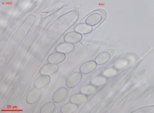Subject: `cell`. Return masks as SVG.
I'll list each match as a JSON object with an SVG mask.
<instances>
[{
    "label": "cell",
    "mask_w": 154,
    "mask_h": 113,
    "mask_svg": "<svg viewBox=\"0 0 154 113\" xmlns=\"http://www.w3.org/2000/svg\"><path fill=\"white\" fill-rule=\"evenodd\" d=\"M82 78V76L79 72H75L72 73L67 78L66 85L67 87L71 88V89L74 88L79 84L81 82Z\"/></svg>",
    "instance_id": "cell-1"
},
{
    "label": "cell",
    "mask_w": 154,
    "mask_h": 113,
    "mask_svg": "<svg viewBox=\"0 0 154 113\" xmlns=\"http://www.w3.org/2000/svg\"><path fill=\"white\" fill-rule=\"evenodd\" d=\"M41 89H38V88L35 87L34 89H32L30 92L28 93L27 96H26V102L27 104L29 105H32L36 103L41 96Z\"/></svg>",
    "instance_id": "cell-2"
},
{
    "label": "cell",
    "mask_w": 154,
    "mask_h": 113,
    "mask_svg": "<svg viewBox=\"0 0 154 113\" xmlns=\"http://www.w3.org/2000/svg\"><path fill=\"white\" fill-rule=\"evenodd\" d=\"M68 95V90L66 87H60L58 89L52 97V100L54 103L59 104L63 102Z\"/></svg>",
    "instance_id": "cell-3"
},
{
    "label": "cell",
    "mask_w": 154,
    "mask_h": 113,
    "mask_svg": "<svg viewBox=\"0 0 154 113\" xmlns=\"http://www.w3.org/2000/svg\"><path fill=\"white\" fill-rule=\"evenodd\" d=\"M64 39L66 42L74 45V44L78 43L82 41V35H81L80 33L75 31L71 32L66 34L64 36Z\"/></svg>",
    "instance_id": "cell-4"
},
{
    "label": "cell",
    "mask_w": 154,
    "mask_h": 113,
    "mask_svg": "<svg viewBox=\"0 0 154 113\" xmlns=\"http://www.w3.org/2000/svg\"><path fill=\"white\" fill-rule=\"evenodd\" d=\"M58 70H59V66H58L57 64L50 63L41 68L40 73L42 75L50 76L55 73Z\"/></svg>",
    "instance_id": "cell-5"
},
{
    "label": "cell",
    "mask_w": 154,
    "mask_h": 113,
    "mask_svg": "<svg viewBox=\"0 0 154 113\" xmlns=\"http://www.w3.org/2000/svg\"><path fill=\"white\" fill-rule=\"evenodd\" d=\"M65 58H66V54L56 52L51 53V55L48 57V61L51 64H58L63 62L65 60Z\"/></svg>",
    "instance_id": "cell-6"
},
{
    "label": "cell",
    "mask_w": 154,
    "mask_h": 113,
    "mask_svg": "<svg viewBox=\"0 0 154 113\" xmlns=\"http://www.w3.org/2000/svg\"><path fill=\"white\" fill-rule=\"evenodd\" d=\"M96 63L94 61H90L84 63L80 67V71L82 74H89V73L93 72L96 68Z\"/></svg>",
    "instance_id": "cell-7"
},
{
    "label": "cell",
    "mask_w": 154,
    "mask_h": 113,
    "mask_svg": "<svg viewBox=\"0 0 154 113\" xmlns=\"http://www.w3.org/2000/svg\"><path fill=\"white\" fill-rule=\"evenodd\" d=\"M50 82V77L48 75H42L38 77L34 82V87L42 89L47 86Z\"/></svg>",
    "instance_id": "cell-8"
},
{
    "label": "cell",
    "mask_w": 154,
    "mask_h": 113,
    "mask_svg": "<svg viewBox=\"0 0 154 113\" xmlns=\"http://www.w3.org/2000/svg\"><path fill=\"white\" fill-rule=\"evenodd\" d=\"M102 19V16L100 14L98 13H93L88 17L85 20V23L93 27L99 24Z\"/></svg>",
    "instance_id": "cell-9"
},
{
    "label": "cell",
    "mask_w": 154,
    "mask_h": 113,
    "mask_svg": "<svg viewBox=\"0 0 154 113\" xmlns=\"http://www.w3.org/2000/svg\"><path fill=\"white\" fill-rule=\"evenodd\" d=\"M69 101L71 103H73L76 105H80L85 103L88 101V96H86L82 93H77V94H75L72 95L70 98Z\"/></svg>",
    "instance_id": "cell-10"
},
{
    "label": "cell",
    "mask_w": 154,
    "mask_h": 113,
    "mask_svg": "<svg viewBox=\"0 0 154 113\" xmlns=\"http://www.w3.org/2000/svg\"><path fill=\"white\" fill-rule=\"evenodd\" d=\"M110 58V54L108 52H103L99 53L95 58V62L97 65H103L107 63Z\"/></svg>",
    "instance_id": "cell-11"
},
{
    "label": "cell",
    "mask_w": 154,
    "mask_h": 113,
    "mask_svg": "<svg viewBox=\"0 0 154 113\" xmlns=\"http://www.w3.org/2000/svg\"><path fill=\"white\" fill-rule=\"evenodd\" d=\"M74 49V46L72 44L68 43V42H62L60 43V45H58L56 48L55 50L57 52H60L62 53H69L71 52Z\"/></svg>",
    "instance_id": "cell-12"
},
{
    "label": "cell",
    "mask_w": 154,
    "mask_h": 113,
    "mask_svg": "<svg viewBox=\"0 0 154 113\" xmlns=\"http://www.w3.org/2000/svg\"><path fill=\"white\" fill-rule=\"evenodd\" d=\"M93 27L86 23H81L75 28V31L80 33L81 35H85L92 31Z\"/></svg>",
    "instance_id": "cell-13"
},
{
    "label": "cell",
    "mask_w": 154,
    "mask_h": 113,
    "mask_svg": "<svg viewBox=\"0 0 154 113\" xmlns=\"http://www.w3.org/2000/svg\"><path fill=\"white\" fill-rule=\"evenodd\" d=\"M107 82V77L103 75H99L93 78L91 80V83L95 87H100L103 86Z\"/></svg>",
    "instance_id": "cell-14"
},
{
    "label": "cell",
    "mask_w": 154,
    "mask_h": 113,
    "mask_svg": "<svg viewBox=\"0 0 154 113\" xmlns=\"http://www.w3.org/2000/svg\"><path fill=\"white\" fill-rule=\"evenodd\" d=\"M96 91H97V87L92 84L86 85L82 87H81L80 89V92L82 94H84L86 96L92 95Z\"/></svg>",
    "instance_id": "cell-15"
},
{
    "label": "cell",
    "mask_w": 154,
    "mask_h": 113,
    "mask_svg": "<svg viewBox=\"0 0 154 113\" xmlns=\"http://www.w3.org/2000/svg\"><path fill=\"white\" fill-rule=\"evenodd\" d=\"M55 110V104L54 102H48L41 107V113H53Z\"/></svg>",
    "instance_id": "cell-16"
},
{
    "label": "cell",
    "mask_w": 154,
    "mask_h": 113,
    "mask_svg": "<svg viewBox=\"0 0 154 113\" xmlns=\"http://www.w3.org/2000/svg\"><path fill=\"white\" fill-rule=\"evenodd\" d=\"M78 105L75 104L73 103H67V104H64L61 107L60 111L62 113H72L75 112L77 108H78Z\"/></svg>",
    "instance_id": "cell-17"
}]
</instances>
